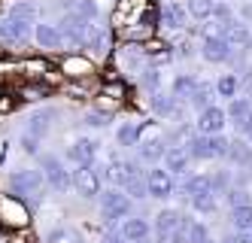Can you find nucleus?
<instances>
[{"instance_id":"1","label":"nucleus","mask_w":252,"mask_h":243,"mask_svg":"<svg viewBox=\"0 0 252 243\" xmlns=\"http://www.w3.org/2000/svg\"><path fill=\"white\" fill-rule=\"evenodd\" d=\"M140 158L143 161H158V158H164L167 155V149H164V131H161L158 122H146V125H140Z\"/></svg>"},{"instance_id":"2","label":"nucleus","mask_w":252,"mask_h":243,"mask_svg":"<svg viewBox=\"0 0 252 243\" xmlns=\"http://www.w3.org/2000/svg\"><path fill=\"white\" fill-rule=\"evenodd\" d=\"M9 185L19 192V198L37 201L46 189V176L40 171H15V174H9Z\"/></svg>"},{"instance_id":"3","label":"nucleus","mask_w":252,"mask_h":243,"mask_svg":"<svg viewBox=\"0 0 252 243\" xmlns=\"http://www.w3.org/2000/svg\"><path fill=\"white\" fill-rule=\"evenodd\" d=\"M228 149H231V143L222 137V134H213V137H191L189 140V155H194V158H222V155H228Z\"/></svg>"},{"instance_id":"4","label":"nucleus","mask_w":252,"mask_h":243,"mask_svg":"<svg viewBox=\"0 0 252 243\" xmlns=\"http://www.w3.org/2000/svg\"><path fill=\"white\" fill-rule=\"evenodd\" d=\"M40 167H43L46 182H49L55 192H67L70 185H73V176H70V174L64 171L61 158H55V155H40Z\"/></svg>"},{"instance_id":"5","label":"nucleus","mask_w":252,"mask_h":243,"mask_svg":"<svg viewBox=\"0 0 252 243\" xmlns=\"http://www.w3.org/2000/svg\"><path fill=\"white\" fill-rule=\"evenodd\" d=\"M100 210H103V219H110V222L128 216L131 213V198H128V192H122V189L103 192L100 195Z\"/></svg>"},{"instance_id":"6","label":"nucleus","mask_w":252,"mask_h":243,"mask_svg":"<svg viewBox=\"0 0 252 243\" xmlns=\"http://www.w3.org/2000/svg\"><path fill=\"white\" fill-rule=\"evenodd\" d=\"M106 176L113 179V189H128V185L140 176V167L134 161H128V158H113Z\"/></svg>"},{"instance_id":"7","label":"nucleus","mask_w":252,"mask_h":243,"mask_svg":"<svg viewBox=\"0 0 252 243\" xmlns=\"http://www.w3.org/2000/svg\"><path fill=\"white\" fill-rule=\"evenodd\" d=\"M73 185L82 198H94V195H100V174L92 164H79L73 171Z\"/></svg>"},{"instance_id":"8","label":"nucleus","mask_w":252,"mask_h":243,"mask_svg":"<svg viewBox=\"0 0 252 243\" xmlns=\"http://www.w3.org/2000/svg\"><path fill=\"white\" fill-rule=\"evenodd\" d=\"M194 222H189L179 210H161L155 216V231L158 234H176V231H191Z\"/></svg>"},{"instance_id":"9","label":"nucleus","mask_w":252,"mask_h":243,"mask_svg":"<svg viewBox=\"0 0 252 243\" xmlns=\"http://www.w3.org/2000/svg\"><path fill=\"white\" fill-rule=\"evenodd\" d=\"M31 25L28 18H19V15H6L3 22H0V36H3L6 43H22L31 36Z\"/></svg>"},{"instance_id":"10","label":"nucleus","mask_w":252,"mask_h":243,"mask_svg":"<svg viewBox=\"0 0 252 243\" xmlns=\"http://www.w3.org/2000/svg\"><path fill=\"white\" fill-rule=\"evenodd\" d=\"M225 119L228 113L222 106H207L201 116H197V131H201L204 137H213V134H222V128H225Z\"/></svg>"},{"instance_id":"11","label":"nucleus","mask_w":252,"mask_h":243,"mask_svg":"<svg viewBox=\"0 0 252 243\" xmlns=\"http://www.w3.org/2000/svg\"><path fill=\"white\" fill-rule=\"evenodd\" d=\"M149 198H170L173 195V174L167 171V167H155V171H149Z\"/></svg>"},{"instance_id":"12","label":"nucleus","mask_w":252,"mask_h":243,"mask_svg":"<svg viewBox=\"0 0 252 243\" xmlns=\"http://www.w3.org/2000/svg\"><path fill=\"white\" fill-rule=\"evenodd\" d=\"M228 119L237 125L240 134H249L252 131V104H249V98H234L231 106H228Z\"/></svg>"},{"instance_id":"13","label":"nucleus","mask_w":252,"mask_h":243,"mask_svg":"<svg viewBox=\"0 0 252 243\" xmlns=\"http://www.w3.org/2000/svg\"><path fill=\"white\" fill-rule=\"evenodd\" d=\"M0 219L6 222V225H25L28 222V210H25V204L19 198H12V195H3L0 198Z\"/></svg>"},{"instance_id":"14","label":"nucleus","mask_w":252,"mask_h":243,"mask_svg":"<svg viewBox=\"0 0 252 243\" xmlns=\"http://www.w3.org/2000/svg\"><path fill=\"white\" fill-rule=\"evenodd\" d=\"M201 55L210 64H222V61L231 58V46L225 43V36H210V40H204V46H201Z\"/></svg>"},{"instance_id":"15","label":"nucleus","mask_w":252,"mask_h":243,"mask_svg":"<svg viewBox=\"0 0 252 243\" xmlns=\"http://www.w3.org/2000/svg\"><path fill=\"white\" fill-rule=\"evenodd\" d=\"M189 22V9L183 3H167L164 9H161V25L170 28V31H183Z\"/></svg>"},{"instance_id":"16","label":"nucleus","mask_w":252,"mask_h":243,"mask_svg":"<svg viewBox=\"0 0 252 243\" xmlns=\"http://www.w3.org/2000/svg\"><path fill=\"white\" fill-rule=\"evenodd\" d=\"M225 43H228L231 49L249 52V49H252V34H249V28H246L243 22H234V25L228 28V34H225Z\"/></svg>"},{"instance_id":"17","label":"nucleus","mask_w":252,"mask_h":243,"mask_svg":"<svg viewBox=\"0 0 252 243\" xmlns=\"http://www.w3.org/2000/svg\"><path fill=\"white\" fill-rule=\"evenodd\" d=\"M164 167L170 174H189V149L186 146H167Z\"/></svg>"},{"instance_id":"18","label":"nucleus","mask_w":252,"mask_h":243,"mask_svg":"<svg viewBox=\"0 0 252 243\" xmlns=\"http://www.w3.org/2000/svg\"><path fill=\"white\" fill-rule=\"evenodd\" d=\"M67 155H70V161H76V164H92L94 155H97V143L88 140V137H82V140H76L73 146H70Z\"/></svg>"},{"instance_id":"19","label":"nucleus","mask_w":252,"mask_h":243,"mask_svg":"<svg viewBox=\"0 0 252 243\" xmlns=\"http://www.w3.org/2000/svg\"><path fill=\"white\" fill-rule=\"evenodd\" d=\"M33 36H37V43H40L43 49H61V46H64L61 31H58L55 25H46V22L33 28Z\"/></svg>"},{"instance_id":"20","label":"nucleus","mask_w":252,"mask_h":243,"mask_svg":"<svg viewBox=\"0 0 252 243\" xmlns=\"http://www.w3.org/2000/svg\"><path fill=\"white\" fill-rule=\"evenodd\" d=\"M183 195H186L189 201H194V198H204V195H216L213 176H191V179L183 185Z\"/></svg>"},{"instance_id":"21","label":"nucleus","mask_w":252,"mask_h":243,"mask_svg":"<svg viewBox=\"0 0 252 243\" xmlns=\"http://www.w3.org/2000/svg\"><path fill=\"white\" fill-rule=\"evenodd\" d=\"M197 85H201V79H194L191 73H179V76L173 79V98L176 101H191Z\"/></svg>"},{"instance_id":"22","label":"nucleus","mask_w":252,"mask_h":243,"mask_svg":"<svg viewBox=\"0 0 252 243\" xmlns=\"http://www.w3.org/2000/svg\"><path fill=\"white\" fill-rule=\"evenodd\" d=\"M52 119H55V109H43V113H33L31 122H28V134L31 137H37L43 140L49 134V128H52Z\"/></svg>"},{"instance_id":"23","label":"nucleus","mask_w":252,"mask_h":243,"mask_svg":"<svg viewBox=\"0 0 252 243\" xmlns=\"http://www.w3.org/2000/svg\"><path fill=\"white\" fill-rule=\"evenodd\" d=\"M152 106H155V113H158V116H164V119H179V104H176L173 95L155 91V95H152Z\"/></svg>"},{"instance_id":"24","label":"nucleus","mask_w":252,"mask_h":243,"mask_svg":"<svg viewBox=\"0 0 252 243\" xmlns=\"http://www.w3.org/2000/svg\"><path fill=\"white\" fill-rule=\"evenodd\" d=\"M122 234L128 237L131 243H146V237H149V222L146 219H128L122 225Z\"/></svg>"},{"instance_id":"25","label":"nucleus","mask_w":252,"mask_h":243,"mask_svg":"<svg viewBox=\"0 0 252 243\" xmlns=\"http://www.w3.org/2000/svg\"><path fill=\"white\" fill-rule=\"evenodd\" d=\"M231 225L237 228V234L252 231V204H249V207H234L231 210Z\"/></svg>"},{"instance_id":"26","label":"nucleus","mask_w":252,"mask_h":243,"mask_svg":"<svg viewBox=\"0 0 252 243\" xmlns=\"http://www.w3.org/2000/svg\"><path fill=\"white\" fill-rule=\"evenodd\" d=\"M228 158L234 164H249L252 167V149H249V143L246 140H234L231 149H228Z\"/></svg>"},{"instance_id":"27","label":"nucleus","mask_w":252,"mask_h":243,"mask_svg":"<svg viewBox=\"0 0 252 243\" xmlns=\"http://www.w3.org/2000/svg\"><path fill=\"white\" fill-rule=\"evenodd\" d=\"M64 73H70V76H85V73H92V61L88 58H79V55H70V58L61 64Z\"/></svg>"},{"instance_id":"28","label":"nucleus","mask_w":252,"mask_h":243,"mask_svg":"<svg viewBox=\"0 0 252 243\" xmlns=\"http://www.w3.org/2000/svg\"><path fill=\"white\" fill-rule=\"evenodd\" d=\"M213 95H216L213 82H201V85H197V91H194V98H191V104H194V106L204 113L207 106H213Z\"/></svg>"},{"instance_id":"29","label":"nucleus","mask_w":252,"mask_h":243,"mask_svg":"<svg viewBox=\"0 0 252 243\" xmlns=\"http://www.w3.org/2000/svg\"><path fill=\"white\" fill-rule=\"evenodd\" d=\"M85 46H92L97 55H110V31H100V28H94Z\"/></svg>"},{"instance_id":"30","label":"nucleus","mask_w":252,"mask_h":243,"mask_svg":"<svg viewBox=\"0 0 252 243\" xmlns=\"http://www.w3.org/2000/svg\"><path fill=\"white\" fill-rule=\"evenodd\" d=\"M70 12H76L79 18H85V22H94L97 18V3L94 0H73V3H70Z\"/></svg>"},{"instance_id":"31","label":"nucleus","mask_w":252,"mask_h":243,"mask_svg":"<svg viewBox=\"0 0 252 243\" xmlns=\"http://www.w3.org/2000/svg\"><path fill=\"white\" fill-rule=\"evenodd\" d=\"M119 143L122 146H137L140 143V125L137 122H125L119 128Z\"/></svg>"},{"instance_id":"32","label":"nucleus","mask_w":252,"mask_h":243,"mask_svg":"<svg viewBox=\"0 0 252 243\" xmlns=\"http://www.w3.org/2000/svg\"><path fill=\"white\" fill-rule=\"evenodd\" d=\"M186 9H189V15H194V18H210L213 9H216V0H189Z\"/></svg>"},{"instance_id":"33","label":"nucleus","mask_w":252,"mask_h":243,"mask_svg":"<svg viewBox=\"0 0 252 243\" xmlns=\"http://www.w3.org/2000/svg\"><path fill=\"white\" fill-rule=\"evenodd\" d=\"M237 88H240V82H237V76H234V73H225V76L216 82V91H219L222 98H237Z\"/></svg>"},{"instance_id":"34","label":"nucleus","mask_w":252,"mask_h":243,"mask_svg":"<svg viewBox=\"0 0 252 243\" xmlns=\"http://www.w3.org/2000/svg\"><path fill=\"white\" fill-rule=\"evenodd\" d=\"M191 210H194V213H201V216H210V213H216V195L194 198V201H191Z\"/></svg>"},{"instance_id":"35","label":"nucleus","mask_w":252,"mask_h":243,"mask_svg":"<svg viewBox=\"0 0 252 243\" xmlns=\"http://www.w3.org/2000/svg\"><path fill=\"white\" fill-rule=\"evenodd\" d=\"M9 15H19V18H28V22H33L37 18V3L33 0H22V3H15Z\"/></svg>"},{"instance_id":"36","label":"nucleus","mask_w":252,"mask_h":243,"mask_svg":"<svg viewBox=\"0 0 252 243\" xmlns=\"http://www.w3.org/2000/svg\"><path fill=\"white\" fill-rule=\"evenodd\" d=\"M228 204H231V210L234 207H249L252 198H249L246 189H228Z\"/></svg>"},{"instance_id":"37","label":"nucleus","mask_w":252,"mask_h":243,"mask_svg":"<svg viewBox=\"0 0 252 243\" xmlns=\"http://www.w3.org/2000/svg\"><path fill=\"white\" fill-rule=\"evenodd\" d=\"M125 192H128V198H146V195H149V179L137 176V179H134V182H131Z\"/></svg>"},{"instance_id":"38","label":"nucleus","mask_w":252,"mask_h":243,"mask_svg":"<svg viewBox=\"0 0 252 243\" xmlns=\"http://www.w3.org/2000/svg\"><path fill=\"white\" fill-rule=\"evenodd\" d=\"M49 243H79V234L73 228H61V231H55L49 237Z\"/></svg>"},{"instance_id":"39","label":"nucleus","mask_w":252,"mask_h":243,"mask_svg":"<svg viewBox=\"0 0 252 243\" xmlns=\"http://www.w3.org/2000/svg\"><path fill=\"white\" fill-rule=\"evenodd\" d=\"M106 122H110V119H106L103 113H85V125L88 128H103Z\"/></svg>"},{"instance_id":"40","label":"nucleus","mask_w":252,"mask_h":243,"mask_svg":"<svg viewBox=\"0 0 252 243\" xmlns=\"http://www.w3.org/2000/svg\"><path fill=\"white\" fill-rule=\"evenodd\" d=\"M103 95H106V98H116V101H119V98H125V85H122V82H116V85L110 82V85H103Z\"/></svg>"},{"instance_id":"41","label":"nucleus","mask_w":252,"mask_h":243,"mask_svg":"<svg viewBox=\"0 0 252 243\" xmlns=\"http://www.w3.org/2000/svg\"><path fill=\"white\" fill-rule=\"evenodd\" d=\"M103 243H131V240H128V237H125L122 231H110V234H106V237H103Z\"/></svg>"},{"instance_id":"42","label":"nucleus","mask_w":252,"mask_h":243,"mask_svg":"<svg viewBox=\"0 0 252 243\" xmlns=\"http://www.w3.org/2000/svg\"><path fill=\"white\" fill-rule=\"evenodd\" d=\"M37 143H40V140H37V137H31V134H25V137H22L25 152H37Z\"/></svg>"},{"instance_id":"43","label":"nucleus","mask_w":252,"mask_h":243,"mask_svg":"<svg viewBox=\"0 0 252 243\" xmlns=\"http://www.w3.org/2000/svg\"><path fill=\"white\" fill-rule=\"evenodd\" d=\"M146 88H152V91L158 88V70H149L146 73Z\"/></svg>"},{"instance_id":"44","label":"nucleus","mask_w":252,"mask_h":243,"mask_svg":"<svg viewBox=\"0 0 252 243\" xmlns=\"http://www.w3.org/2000/svg\"><path fill=\"white\" fill-rule=\"evenodd\" d=\"M240 85L252 91V67H246V70H243V79H240Z\"/></svg>"},{"instance_id":"45","label":"nucleus","mask_w":252,"mask_h":243,"mask_svg":"<svg viewBox=\"0 0 252 243\" xmlns=\"http://www.w3.org/2000/svg\"><path fill=\"white\" fill-rule=\"evenodd\" d=\"M12 109V101L9 98H0V113H9Z\"/></svg>"},{"instance_id":"46","label":"nucleus","mask_w":252,"mask_h":243,"mask_svg":"<svg viewBox=\"0 0 252 243\" xmlns=\"http://www.w3.org/2000/svg\"><path fill=\"white\" fill-rule=\"evenodd\" d=\"M222 243H237V237H228V240H222Z\"/></svg>"},{"instance_id":"47","label":"nucleus","mask_w":252,"mask_h":243,"mask_svg":"<svg viewBox=\"0 0 252 243\" xmlns=\"http://www.w3.org/2000/svg\"><path fill=\"white\" fill-rule=\"evenodd\" d=\"M201 243H213V240H210V237H207V240H201Z\"/></svg>"},{"instance_id":"48","label":"nucleus","mask_w":252,"mask_h":243,"mask_svg":"<svg viewBox=\"0 0 252 243\" xmlns=\"http://www.w3.org/2000/svg\"><path fill=\"white\" fill-rule=\"evenodd\" d=\"M246 137H249V140H252V131H249V134H246Z\"/></svg>"},{"instance_id":"49","label":"nucleus","mask_w":252,"mask_h":243,"mask_svg":"<svg viewBox=\"0 0 252 243\" xmlns=\"http://www.w3.org/2000/svg\"><path fill=\"white\" fill-rule=\"evenodd\" d=\"M0 98H3V95H0Z\"/></svg>"}]
</instances>
